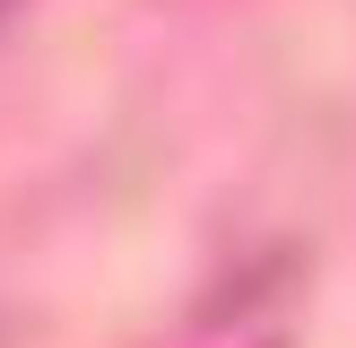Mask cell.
<instances>
[{
    "label": "cell",
    "mask_w": 356,
    "mask_h": 348,
    "mask_svg": "<svg viewBox=\"0 0 356 348\" xmlns=\"http://www.w3.org/2000/svg\"><path fill=\"white\" fill-rule=\"evenodd\" d=\"M0 9H9V0H0Z\"/></svg>",
    "instance_id": "obj_1"
}]
</instances>
